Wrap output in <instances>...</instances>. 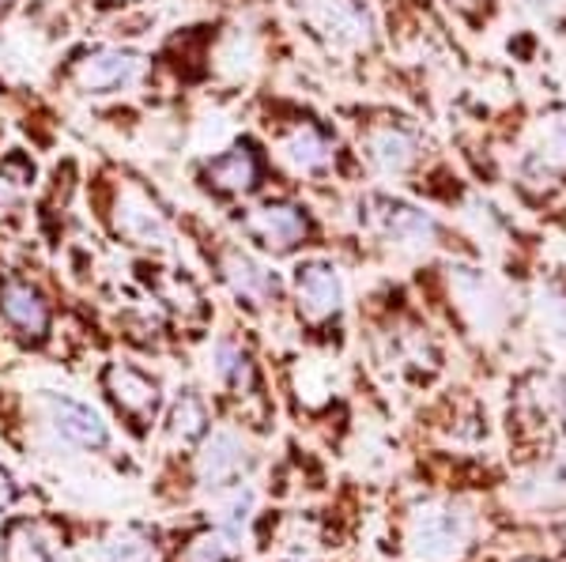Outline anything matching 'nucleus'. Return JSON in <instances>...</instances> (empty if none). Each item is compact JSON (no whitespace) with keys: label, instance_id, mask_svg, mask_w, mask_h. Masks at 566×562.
I'll return each mask as SVG.
<instances>
[{"label":"nucleus","instance_id":"f257e3e1","mask_svg":"<svg viewBox=\"0 0 566 562\" xmlns=\"http://www.w3.org/2000/svg\"><path fill=\"white\" fill-rule=\"evenodd\" d=\"M469 540V521L453 506H427L412 521V543L423 559H450Z\"/></svg>","mask_w":566,"mask_h":562},{"label":"nucleus","instance_id":"f03ea898","mask_svg":"<svg viewBox=\"0 0 566 562\" xmlns=\"http://www.w3.org/2000/svg\"><path fill=\"white\" fill-rule=\"evenodd\" d=\"M140 72V57L129 50H95L76 65V84L87 95H114L129 87Z\"/></svg>","mask_w":566,"mask_h":562},{"label":"nucleus","instance_id":"7ed1b4c3","mask_svg":"<svg viewBox=\"0 0 566 562\" xmlns=\"http://www.w3.org/2000/svg\"><path fill=\"white\" fill-rule=\"evenodd\" d=\"M295 295H298V310L310 321H328V317L340 314V276L333 272V265L325 261H306L295 268Z\"/></svg>","mask_w":566,"mask_h":562},{"label":"nucleus","instance_id":"20e7f679","mask_svg":"<svg viewBox=\"0 0 566 562\" xmlns=\"http://www.w3.org/2000/svg\"><path fill=\"white\" fill-rule=\"evenodd\" d=\"M306 15L317 31L344 45L367 42L370 34V15L359 0H306Z\"/></svg>","mask_w":566,"mask_h":562},{"label":"nucleus","instance_id":"39448f33","mask_svg":"<svg viewBox=\"0 0 566 562\" xmlns=\"http://www.w3.org/2000/svg\"><path fill=\"white\" fill-rule=\"evenodd\" d=\"M245 234L264 250H291L306 234V215L295 204H264L245 215Z\"/></svg>","mask_w":566,"mask_h":562},{"label":"nucleus","instance_id":"423d86ee","mask_svg":"<svg viewBox=\"0 0 566 562\" xmlns=\"http://www.w3.org/2000/svg\"><path fill=\"white\" fill-rule=\"evenodd\" d=\"M50 415H53V427L61 431V438L76 442V446L103 449L109 442L103 415L84 401H72V396H50Z\"/></svg>","mask_w":566,"mask_h":562},{"label":"nucleus","instance_id":"0eeeda50","mask_svg":"<svg viewBox=\"0 0 566 562\" xmlns=\"http://www.w3.org/2000/svg\"><path fill=\"white\" fill-rule=\"evenodd\" d=\"M245 465H250V457H245V446L234 434H216L212 442L205 446L197 460V476L205 487H223L231 484V479H239L245 473Z\"/></svg>","mask_w":566,"mask_h":562},{"label":"nucleus","instance_id":"6e6552de","mask_svg":"<svg viewBox=\"0 0 566 562\" xmlns=\"http://www.w3.org/2000/svg\"><path fill=\"white\" fill-rule=\"evenodd\" d=\"M106 389L117 401V407L129 415H148L155 412V404H159V385H155L144 370L125 367V362H114V367L106 370Z\"/></svg>","mask_w":566,"mask_h":562},{"label":"nucleus","instance_id":"1a4fd4ad","mask_svg":"<svg viewBox=\"0 0 566 562\" xmlns=\"http://www.w3.org/2000/svg\"><path fill=\"white\" fill-rule=\"evenodd\" d=\"M0 310H4L8 325H12L15 332H23L27 340H42L45 329H50V310H45L42 295L31 291L27 284H8L4 291H0Z\"/></svg>","mask_w":566,"mask_h":562},{"label":"nucleus","instance_id":"9d476101","mask_svg":"<svg viewBox=\"0 0 566 562\" xmlns=\"http://www.w3.org/2000/svg\"><path fill=\"white\" fill-rule=\"evenodd\" d=\"M367 208H370V223L378 226V231L392 234L397 242H427L434 231V223L427 220L423 212H416V208H408L400 201L374 197V201H367Z\"/></svg>","mask_w":566,"mask_h":562},{"label":"nucleus","instance_id":"9b49d317","mask_svg":"<svg viewBox=\"0 0 566 562\" xmlns=\"http://www.w3.org/2000/svg\"><path fill=\"white\" fill-rule=\"evenodd\" d=\"M258 174H261V167L250 148H234V151H227V156L208 162V178H212L219 189H227V193H245V189H253L258 185Z\"/></svg>","mask_w":566,"mask_h":562},{"label":"nucleus","instance_id":"f8f14e48","mask_svg":"<svg viewBox=\"0 0 566 562\" xmlns=\"http://www.w3.org/2000/svg\"><path fill=\"white\" fill-rule=\"evenodd\" d=\"M367 156L386 174H400L416 162V140L400 129H381L367 140Z\"/></svg>","mask_w":566,"mask_h":562},{"label":"nucleus","instance_id":"ddd939ff","mask_svg":"<svg viewBox=\"0 0 566 562\" xmlns=\"http://www.w3.org/2000/svg\"><path fill=\"white\" fill-rule=\"evenodd\" d=\"M227 279H231L234 291L242 298H250V303L276 298V276H269L258 261L242 257V253H231V257H227Z\"/></svg>","mask_w":566,"mask_h":562},{"label":"nucleus","instance_id":"4468645a","mask_svg":"<svg viewBox=\"0 0 566 562\" xmlns=\"http://www.w3.org/2000/svg\"><path fill=\"white\" fill-rule=\"evenodd\" d=\"M283 159L295 170H303V174H317V170H325L333 162V148L317 129H298L291 140H283Z\"/></svg>","mask_w":566,"mask_h":562},{"label":"nucleus","instance_id":"2eb2a0df","mask_svg":"<svg viewBox=\"0 0 566 562\" xmlns=\"http://www.w3.org/2000/svg\"><path fill=\"white\" fill-rule=\"evenodd\" d=\"M117 226H122L125 238L140 242V246H155V242H163V234H167L163 215L155 212L148 201H125L122 215H117Z\"/></svg>","mask_w":566,"mask_h":562},{"label":"nucleus","instance_id":"dca6fc26","mask_svg":"<svg viewBox=\"0 0 566 562\" xmlns=\"http://www.w3.org/2000/svg\"><path fill=\"white\" fill-rule=\"evenodd\" d=\"M239 555V532L234 529H216V532H205L189 543L186 559L181 562H231Z\"/></svg>","mask_w":566,"mask_h":562},{"label":"nucleus","instance_id":"f3484780","mask_svg":"<svg viewBox=\"0 0 566 562\" xmlns=\"http://www.w3.org/2000/svg\"><path fill=\"white\" fill-rule=\"evenodd\" d=\"M151 559V543L122 532V537L98 543V551H87V562H148Z\"/></svg>","mask_w":566,"mask_h":562},{"label":"nucleus","instance_id":"a211bd4d","mask_svg":"<svg viewBox=\"0 0 566 562\" xmlns=\"http://www.w3.org/2000/svg\"><path fill=\"white\" fill-rule=\"evenodd\" d=\"M216 374L223 378L227 385L242 389L253 378L250 356H245L242 348H234V343H219V348H216Z\"/></svg>","mask_w":566,"mask_h":562},{"label":"nucleus","instance_id":"6ab92c4d","mask_svg":"<svg viewBox=\"0 0 566 562\" xmlns=\"http://www.w3.org/2000/svg\"><path fill=\"white\" fill-rule=\"evenodd\" d=\"M208 427V415H205V404L197 401V396H181L178 407H175V431L181 434V442H193L200 438Z\"/></svg>","mask_w":566,"mask_h":562},{"label":"nucleus","instance_id":"aec40b11","mask_svg":"<svg viewBox=\"0 0 566 562\" xmlns=\"http://www.w3.org/2000/svg\"><path fill=\"white\" fill-rule=\"evenodd\" d=\"M8 562H53V555L31 529H20L8 543Z\"/></svg>","mask_w":566,"mask_h":562},{"label":"nucleus","instance_id":"412c9836","mask_svg":"<svg viewBox=\"0 0 566 562\" xmlns=\"http://www.w3.org/2000/svg\"><path fill=\"white\" fill-rule=\"evenodd\" d=\"M541 159L555 162V167H566V121H552V129L544 132Z\"/></svg>","mask_w":566,"mask_h":562},{"label":"nucleus","instance_id":"4be33fe9","mask_svg":"<svg viewBox=\"0 0 566 562\" xmlns=\"http://www.w3.org/2000/svg\"><path fill=\"white\" fill-rule=\"evenodd\" d=\"M8 208H12V189L0 185V212H8Z\"/></svg>","mask_w":566,"mask_h":562},{"label":"nucleus","instance_id":"5701e85b","mask_svg":"<svg viewBox=\"0 0 566 562\" xmlns=\"http://www.w3.org/2000/svg\"><path fill=\"white\" fill-rule=\"evenodd\" d=\"M559 407H563V420H566V382H563V389H559Z\"/></svg>","mask_w":566,"mask_h":562},{"label":"nucleus","instance_id":"b1692460","mask_svg":"<svg viewBox=\"0 0 566 562\" xmlns=\"http://www.w3.org/2000/svg\"><path fill=\"white\" fill-rule=\"evenodd\" d=\"M109 4H125V0H109Z\"/></svg>","mask_w":566,"mask_h":562},{"label":"nucleus","instance_id":"393cba45","mask_svg":"<svg viewBox=\"0 0 566 562\" xmlns=\"http://www.w3.org/2000/svg\"><path fill=\"white\" fill-rule=\"evenodd\" d=\"M0 4H8V0H0Z\"/></svg>","mask_w":566,"mask_h":562}]
</instances>
